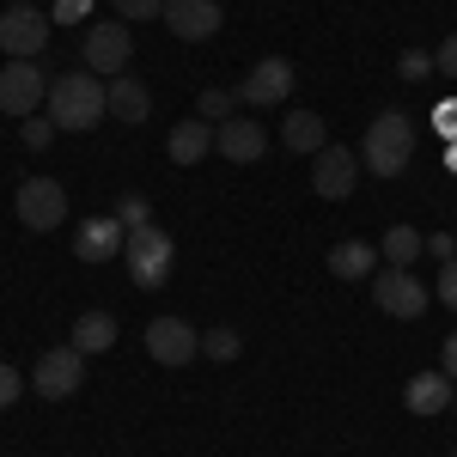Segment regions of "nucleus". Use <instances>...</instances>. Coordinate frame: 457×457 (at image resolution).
<instances>
[{"label":"nucleus","instance_id":"nucleus-1","mask_svg":"<svg viewBox=\"0 0 457 457\" xmlns=\"http://www.w3.org/2000/svg\"><path fill=\"white\" fill-rule=\"evenodd\" d=\"M110 116V86L98 73L73 68L62 79H49V122L62 129V135H86V129H98Z\"/></svg>","mask_w":457,"mask_h":457},{"label":"nucleus","instance_id":"nucleus-2","mask_svg":"<svg viewBox=\"0 0 457 457\" xmlns=\"http://www.w3.org/2000/svg\"><path fill=\"white\" fill-rule=\"evenodd\" d=\"M409 159H415V116H403V110H378L372 129L360 135V171L403 177V171H409Z\"/></svg>","mask_w":457,"mask_h":457},{"label":"nucleus","instance_id":"nucleus-3","mask_svg":"<svg viewBox=\"0 0 457 457\" xmlns=\"http://www.w3.org/2000/svg\"><path fill=\"white\" fill-rule=\"evenodd\" d=\"M122 269H129V281L135 287H165L177 269V245L165 226H141V232H129V245H122Z\"/></svg>","mask_w":457,"mask_h":457},{"label":"nucleus","instance_id":"nucleus-4","mask_svg":"<svg viewBox=\"0 0 457 457\" xmlns=\"http://www.w3.org/2000/svg\"><path fill=\"white\" fill-rule=\"evenodd\" d=\"M79 55H86V73H98V79H116V73H129V55H135V37L122 19H98V25H86V43H79Z\"/></svg>","mask_w":457,"mask_h":457},{"label":"nucleus","instance_id":"nucleus-5","mask_svg":"<svg viewBox=\"0 0 457 457\" xmlns=\"http://www.w3.org/2000/svg\"><path fill=\"white\" fill-rule=\"evenodd\" d=\"M12 208H19L25 232H55V226H68V189L55 177H25L19 195H12Z\"/></svg>","mask_w":457,"mask_h":457},{"label":"nucleus","instance_id":"nucleus-6","mask_svg":"<svg viewBox=\"0 0 457 457\" xmlns=\"http://www.w3.org/2000/svg\"><path fill=\"white\" fill-rule=\"evenodd\" d=\"M49 31H55L49 12H37V6H6V12H0V55H6V62H37V55L49 49Z\"/></svg>","mask_w":457,"mask_h":457},{"label":"nucleus","instance_id":"nucleus-7","mask_svg":"<svg viewBox=\"0 0 457 457\" xmlns=\"http://www.w3.org/2000/svg\"><path fill=\"white\" fill-rule=\"evenodd\" d=\"M79 385H86V353L73 348V342H68V348H49L31 366V390H37V396H49V403H68Z\"/></svg>","mask_w":457,"mask_h":457},{"label":"nucleus","instance_id":"nucleus-8","mask_svg":"<svg viewBox=\"0 0 457 457\" xmlns=\"http://www.w3.org/2000/svg\"><path fill=\"white\" fill-rule=\"evenodd\" d=\"M37 104H49V73L37 62H6L0 68V110L6 116H37Z\"/></svg>","mask_w":457,"mask_h":457},{"label":"nucleus","instance_id":"nucleus-9","mask_svg":"<svg viewBox=\"0 0 457 457\" xmlns=\"http://www.w3.org/2000/svg\"><path fill=\"white\" fill-rule=\"evenodd\" d=\"M287 92H293V62H287V55H262V62L245 73V86H238V104L275 110V104H287Z\"/></svg>","mask_w":457,"mask_h":457},{"label":"nucleus","instance_id":"nucleus-10","mask_svg":"<svg viewBox=\"0 0 457 457\" xmlns=\"http://www.w3.org/2000/svg\"><path fill=\"white\" fill-rule=\"evenodd\" d=\"M372 299H378L385 317H421L433 293L415 281V269H378V275H372Z\"/></svg>","mask_w":457,"mask_h":457},{"label":"nucleus","instance_id":"nucleus-11","mask_svg":"<svg viewBox=\"0 0 457 457\" xmlns=\"http://www.w3.org/2000/svg\"><path fill=\"white\" fill-rule=\"evenodd\" d=\"M122 245H129V226H122L116 213H92V220L73 226V256H79V262H116Z\"/></svg>","mask_w":457,"mask_h":457},{"label":"nucleus","instance_id":"nucleus-12","mask_svg":"<svg viewBox=\"0 0 457 457\" xmlns=\"http://www.w3.org/2000/svg\"><path fill=\"white\" fill-rule=\"evenodd\" d=\"M146 353H153L159 366H189V360L202 353V336H195V323H183V317H153V323H146Z\"/></svg>","mask_w":457,"mask_h":457},{"label":"nucleus","instance_id":"nucleus-13","mask_svg":"<svg viewBox=\"0 0 457 457\" xmlns=\"http://www.w3.org/2000/svg\"><path fill=\"white\" fill-rule=\"evenodd\" d=\"M353 183H360V153H348V146H323L312 165V189L323 195V202H348Z\"/></svg>","mask_w":457,"mask_h":457},{"label":"nucleus","instance_id":"nucleus-14","mask_svg":"<svg viewBox=\"0 0 457 457\" xmlns=\"http://www.w3.org/2000/svg\"><path fill=\"white\" fill-rule=\"evenodd\" d=\"M165 25L183 43H208V37H220L226 12H220V0H165Z\"/></svg>","mask_w":457,"mask_h":457},{"label":"nucleus","instance_id":"nucleus-15","mask_svg":"<svg viewBox=\"0 0 457 457\" xmlns=\"http://www.w3.org/2000/svg\"><path fill=\"white\" fill-rule=\"evenodd\" d=\"M213 153L232 159V165H256V159L269 153V135H262V122H250V116H226V122L213 129Z\"/></svg>","mask_w":457,"mask_h":457},{"label":"nucleus","instance_id":"nucleus-16","mask_svg":"<svg viewBox=\"0 0 457 457\" xmlns=\"http://www.w3.org/2000/svg\"><path fill=\"white\" fill-rule=\"evenodd\" d=\"M165 153H171V165H202L213 153V122H202V116H183L171 135H165Z\"/></svg>","mask_w":457,"mask_h":457},{"label":"nucleus","instance_id":"nucleus-17","mask_svg":"<svg viewBox=\"0 0 457 457\" xmlns=\"http://www.w3.org/2000/svg\"><path fill=\"white\" fill-rule=\"evenodd\" d=\"M452 390H457V378H445V372H415L409 390H403V403H409V415H445Z\"/></svg>","mask_w":457,"mask_h":457},{"label":"nucleus","instance_id":"nucleus-18","mask_svg":"<svg viewBox=\"0 0 457 457\" xmlns=\"http://www.w3.org/2000/svg\"><path fill=\"white\" fill-rule=\"evenodd\" d=\"M378 262H385V256H378V245H366V238H348V245L329 250V275H336V281H372Z\"/></svg>","mask_w":457,"mask_h":457},{"label":"nucleus","instance_id":"nucleus-19","mask_svg":"<svg viewBox=\"0 0 457 457\" xmlns=\"http://www.w3.org/2000/svg\"><path fill=\"white\" fill-rule=\"evenodd\" d=\"M110 116H116V122H146V116H153V92H146V79L116 73V79H110Z\"/></svg>","mask_w":457,"mask_h":457},{"label":"nucleus","instance_id":"nucleus-20","mask_svg":"<svg viewBox=\"0 0 457 457\" xmlns=\"http://www.w3.org/2000/svg\"><path fill=\"white\" fill-rule=\"evenodd\" d=\"M68 342L86 353V360L104 353V348H116V317H110V312H79V317H73V329H68Z\"/></svg>","mask_w":457,"mask_h":457},{"label":"nucleus","instance_id":"nucleus-21","mask_svg":"<svg viewBox=\"0 0 457 457\" xmlns=\"http://www.w3.org/2000/svg\"><path fill=\"white\" fill-rule=\"evenodd\" d=\"M281 146H287V153H323V146H329L323 116H317V110H293L287 129H281Z\"/></svg>","mask_w":457,"mask_h":457},{"label":"nucleus","instance_id":"nucleus-22","mask_svg":"<svg viewBox=\"0 0 457 457\" xmlns=\"http://www.w3.org/2000/svg\"><path fill=\"white\" fill-rule=\"evenodd\" d=\"M427 250V238L415 226H390L385 238H378V256H385V269H415V256Z\"/></svg>","mask_w":457,"mask_h":457},{"label":"nucleus","instance_id":"nucleus-23","mask_svg":"<svg viewBox=\"0 0 457 457\" xmlns=\"http://www.w3.org/2000/svg\"><path fill=\"white\" fill-rule=\"evenodd\" d=\"M195 116L220 129L226 116H238V92H220V86H208V92H202V104H195Z\"/></svg>","mask_w":457,"mask_h":457},{"label":"nucleus","instance_id":"nucleus-24","mask_svg":"<svg viewBox=\"0 0 457 457\" xmlns=\"http://www.w3.org/2000/svg\"><path fill=\"white\" fill-rule=\"evenodd\" d=\"M202 353H208V360H238V353H245V336L220 323V329H208V336H202Z\"/></svg>","mask_w":457,"mask_h":457},{"label":"nucleus","instance_id":"nucleus-25","mask_svg":"<svg viewBox=\"0 0 457 457\" xmlns=\"http://www.w3.org/2000/svg\"><path fill=\"white\" fill-rule=\"evenodd\" d=\"M116 220H122L129 232H141V226H153V202H146V195H122V202H116Z\"/></svg>","mask_w":457,"mask_h":457},{"label":"nucleus","instance_id":"nucleus-26","mask_svg":"<svg viewBox=\"0 0 457 457\" xmlns=\"http://www.w3.org/2000/svg\"><path fill=\"white\" fill-rule=\"evenodd\" d=\"M19 135H25V146H31V153H49V141H55L62 129H55L49 116H25V129H19Z\"/></svg>","mask_w":457,"mask_h":457},{"label":"nucleus","instance_id":"nucleus-27","mask_svg":"<svg viewBox=\"0 0 457 457\" xmlns=\"http://www.w3.org/2000/svg\"><path fill=\"white\" fill-rule=\"evenodd\" d=\"M116 19H122V25H141V19H165V0H116Z\"/></svg>","mask_w":457,"mask_h":457},{"label":"nucleus","instance_id":"nucleus-28","mask_svg":"<svg viewBox=\"0 0 457 457\" xmlns=\"http://www.w3.org/2000/svg\"><path fill=\"white\" fill-rule=\"evenodd\" d=\"M396 73H403V79H427V73H439V68H433V49H403V55H396Z\"/></svg>","mask_w":457,"mask_h":457},{"label":"nucleus","instance_id":"nucleus-29","mask_svg":"<svg viewBox=\"0 0 457 457\" xmlns=\"http://www.w3.org/2000/svg\"><path fill=\"white\" fill-rule=\"evenodd\" d=\"M433 293H439V305H452V312H457V256H452V262H439V287H433Z\"/></svg>","mask_w":457,"mask_h":457},{"label":"nucleus","instance_id":"nucleus-30","mask_svg":"<svg viewBox=\"0 0 457 457\" xmlns=\"http://www.w3.org/2000/svg\"><path fill=\"white\" fill-rule=\"evenodd\" d=\"M86 12H92V0H55V12H49V19H55V25H79Z\"/></svg>","mask_w":457,"mask_h":457},{"label":"nucleus","instance_id":"nucleus-31","mask_svg":"<svg viewBox=\"0 0 457 457\" xmlns=\"http://www.w3.org/2000/svg\"><path fill=\"white\" fill-rule=\"evenodd\" d=\"M433 68L445 73V79H457V31L445 37V43H439V49H433Z\"/></svg>","mask_w":457,"mask_h":457},{"label":"nucleus","instance_id":"nucleus-32","mask_svg":"<svg viewBox=\"0 0 457 457\" xmlns=\"http://www.w3.org/2000/svg\"><path fill=\"white\" fill-rule=\"evenodd\" d=\"M427 256L452 262V256H457V232H427Z\"/></svg>","mask_w":457,"mask_h":457},{"label":"nucleus","instance_id":"nucleus-33","mask_svg":"<svg viewBox=\"0 0 457 457\" xmlns=\"http://www.w3.org/2000/svg\"><path fill=\"white\" fill-rule=\"evenodd\" d=\"M433 129H439V135H452V141H457V98H445V104L433 110Z\"/></svg>","mask_w":457,"mask_h":457},{"label":"nucleus","instance_id":"nucleus-34","mask_svg":"<svg viewBox=\"0 0 457 457\" xmlns=\"http://www.w3.org/2000/svg\"><path fill=\"white\" fill-rule=\"evenodd\" d=\"M19 390H25V378H19L12 366H0V409H6V403H19Z\"/></svg>","mask_w":457,"mask_h":457},{"label":"nucleus","instance_id":"nucleus-35","mask_svg":"<svg viewBox=\"0 0 457 457\" xmlns=\"http://www.w3.org/2000/svg\"><path fill=\"white\" fill-rule=\"evenodd\" d=\"M439 372H445V378H457V329L445 336V353H439Z\"/></svg>","mask_w":457,"mask_h":457},{"label":"nucleus","instance_id":"nucleus-36","mask_svg":"<svg viewBox=\"0 0 457 457\" xmlns=\"http://www.w3.org/2000/svg\"><path fill=\"white\" fill-rule=\"evenodd\" d=\"M445 165H452V171H457V141H452V146H445Z\"/></svg>","mask_w":457,"mask_h":457},{"label":"nucleus","instance_id":"nucleus-37","mask_svg":"<svg viewBox=\"0 0 457 457\" xmlns=\"http://www.w3.org/2000/svg\"><path fill=\"white\" fill-rule=\"evenodd\" d=\"M12 6H37V0H12Z\"/></svg>","mask_w":457,"mask_h":457},{"label":"nucleus","instance_id":"nucleus-38","mask_svg":"<svg viewBox=\"0 0 457 457\" xmlns=\"http://www.w3.org/2000/svg\"><path fill=\"white\" fill-rule=\"evenodd\" d=\"M452 457H457V452H452Z\"/></svg>","mask_w":457,"mask_h":457}]
</instances>
